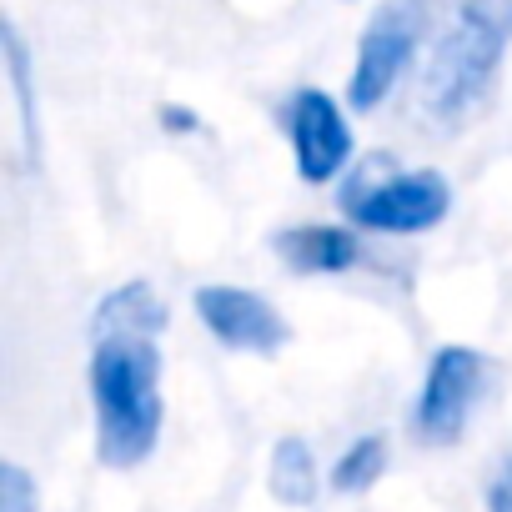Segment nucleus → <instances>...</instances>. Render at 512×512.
<instances>
[{
    "instance_id": "obj_1",
    "label": "nucleus",
    "mask_w": 512,
    "mask_h": 512,
    "mask_svg": "<svg viewBox=\"0 0 512 512\" xmlns=\"http://www.w3.org/2000/svg\"><path fill=\"white\" fill-rule=\"evenodd\" d=\"M96 447L111 467H136L161 437V352L156 337H96L91 352Z\"/></svg>"
},
{
    "instance_id": "obj_2",
    "label": "nucleus",
    "mask_w": 512,
    "mask_h": 512,
    "mask_svg": "<svg viewBox=\"0 0 512 512\" xmlns=\"http://www.w3.org/2000/svg\"><path fill=\"white\" fill-rule=\"evenodd\" d=\"M502 61V16L492 0H462L452 11L447 31L432 46L427 61V81H422V101L437 121H457L467 116L482 96L487 81Z\"/></svg>"
},
{
    "instance_id": "obj_3",
    "label": "nucleus",
    "mask_w": 512,
    "mask_h": 512,
    "mask_svg": "<svg viewBox=\"0 0 512 512\" xmlns=\"http://www.w3.org/2000/svg\"><path fill=\"white\" fill-rule=\"evenodd\" d=\"M452 191L437 171H392V176H352L342 191V211L367 231H427L447 216Z\"/></svg>"
},
{
    "instance_id": "obj_4",
    "label": "nucleus",
    "mask_w": 512,
    "mask_h": 512,
    "mask_svg": "<svg viewBox=\"0 0 512 512\" xmlns=\"http://www.w3.org/2000/svg\"><path fill=\"white\" fill-rule=\"evenodd\" d=\"M422 21H427V0H392V6H382L372 16V26L362 31V46H357L352 86H347L352 111H377L392 96V86L402 81V71L417 51Z\"/></svg>"
},
{
    "instance_id": "obj_5",
    "label": "nucleus",
    "mask_w": 512,
    "mask_h": 512,
    "mask_svg": "<svg viewBox=\"0 0 512 512\" xmlns=\"http://www.w3.org/2000/svg\"><path fill=\"white\" fill-rule=\"evenodd\" d=\"M487 382V362L472 347H437L427 382H422V402H417V432L427 442H457L477 397Z\"/></svg>"
},
{
    "instance_id": "obj_6",
    "label": "nucleus",
    "mask_w": 512,
    "mask_h": 512,
    "mask_svg": "<svg viewBox=\"0 0 512 512\" xmlns=\"http://www.w3.org/2000/svg\"><path fill=\"white\" fill-rule=\"evenodd\" d=\"M287 126H292V151H297L302 181L322 186L352 161L347 116L337 111V101L327 91H297L287 106Z\"/></svg>"
},
{
    "instance_id": "obj_7",
    "label": "nucleus",
    "mask_w": 512,
    "mask_h": 512,
    "mask_svg": "<svg viewBox=\"0 0 512 512\" xmlns=\"http://www.w3.org/2000/svg\"><path fill=\"white\" fill-rule=\"evenodd\" d=\"M196 312L236 352H262L267 357V352H277L292 337V327L282 322V312L267 297L246 292V287H201L196 292Z\"/></svg>"
},
{
    "instance_id": "obj_8",
    "label": "nucleus",
    "mask_w": 512,
    "mask_h": 512,
    "mask_svg": "<svg viewBox=\"0 0 512 512\" xmlns=\"http://www.w3.org/2000/svg\"><path fill=\"white\" fill-rule=\"evenodd\" d=\"M272 246L287 256L297 272H347V267H357V256H362L357 236L342 231V226H292Z\"/></svg>"
},
{
    "instance_id": "obj_9",
    "label": "nucleus",
    "mask_w": 512,
    "mask_h": 512,
    "mask_svg": "<svg viewBox=\"0 0 512 512\" xmlns=\"http://www.w3.org/2000/svg\"><path fill=\"white\" fill-rule=\"evenodd\" d=\"M161 332H166V302L146 282H131L96 307V337H161Z\"/></svg>"
},
{
    "instance_id": "obj_10",
    "label": "nucleus",
    "mask_w": 512,
    "mask_h": 512,
    "mask_svg": "<svg viewBox=\"0 0 512 512\" xmlns=\"http://www.w3.org/2000/svg\"><path fill=\"white\" fill-rule=\"evenodd\" d=\"M272 497L287 507H307L317 497V457L302 437H282L272 447Z\"/></svg>"
},
{
    "instance_id": "obj_11",
    "label": "nucleus",
    "mask_w": 512,
    "mask_h": 512,
    "mask_svg": "<svg viewBox=\"0 0 512 512\" xmlns=\"http://www.w3.org/2000/svg\"><path fill=\"white\" fill-rule=\"evenodd\" d=\"M382 472H387V437L367 432V437H357V442L337 457L332 487H337V492H367Z\"/></svg>"
},
{
    "instance_id": "obj_12",
    "label": "nucleus",
    "mask_w": 512,
    "mask_h": 512,
    "mask_svg": "<svg viewBox=\"0 0 512 512\" xmlns=\"http://www.w3.org/2000/svg\"><path fill=\"white\" fill-rule=\"evenodd\" d=\"M0 512H36V487H31L26 467H16V462L0 467Z\"/></svg>"
},
{
    "instance_id": "obj_13",
    "label": "nucleus",
    "mask_w": 512,
    "mask_h": 512,
    "mask_svg": "<svg viewBox=\"0 0 512 512\" xmlns=\"http://www.w3.org/2000/svg\"><path fill=\"white\" fill-rule=\"evenodd\" d=\"M487 512H512V452L497 462V472L487 482Z\"/></svg>"
},
{
    "instance_id": "obj_14",
    "label": "nucleus",
    "mask_w": 512,
    "mask_h": 512,
    "mask_svg": "<svg viewBox=\"0 0 512 512\" xmlns=\"http://www.w3.org/2000/svg\"><path fill=\"white\" fill-rule=\"evenodd\" d=\"M507 11H512V0H507Z\"/></svg>"
}]
</instances>
